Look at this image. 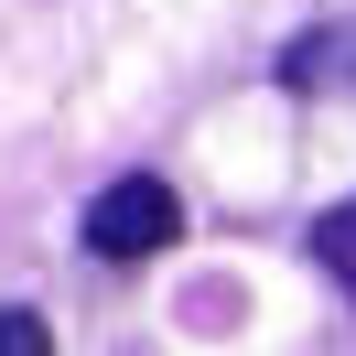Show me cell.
Listing matches in <instances>:
<instances>
[{
	"instance_id": "cell-1",
	"label": "cell",
	"mask_w": 356,
	"mask_h": 356,
	"mask_svg": "<svg viewBox=\"0 0 356 356\" xmlns=\"http://www.w3.org/2000/svg\"><path fill=\"white\" fill-rule=\"evenodd\" d=\"M184 238V195L162 173H119L108 195L87 205V259H108V270H130V259H162V248Z\"/></svg>"
},
{
	"instance_id": "cell-2",
	"label": "cell",
	"mask_w": 356,
	"mask_h": 356,
	"mask_svg": "<svg viewBox=\"0 0 356 356\" xmlns=\"http://www.w3.org/2000/svg\"><path fill=\"white\" fill-rule=\"evenodd\" d=\"M281 87H302V97H346L356 87V22H324V33H302V44L281 54Z\"/></svg>"
},
{
	"instance_id": "cell-4",
	"label": "cell",
	"mask_w": 356,
	"mask_h": 356,
	"mask_svg": "<svg viewBox=\"0 0 356 356\" xmlns=\"http://www.w3.org/2000/svg\"><path fill=\"white\" fill-rule=\"evenodd\" d=\"M0 356H54V324L22 313V302H0Z\"/></svg>"
},
{
	"instance_id": "cell-3",
	"label": "cell",
	"mask_w": 356,
	"mask_h": 356,
	"mask_svg": "<svg viewBox=\"0 0 356 356\" xmlns=\"http://www.w3.org/2000/svg\"><path fill=\"white\" fill-rule=\"evenodd\" d=\"M313 259L334 270V291H356V195L334 205V216H313Z\"/></svg>"
}]
</instances>
